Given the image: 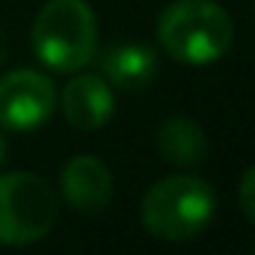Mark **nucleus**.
<instances>
[{
	"instance_id": "obj_1",
	"label": "nucleus",
	"mask_w": 255,
	"mask_h": 255,
	"mask_svg": "<svg viewBox=\"0 0 255 255\" xmlns=\"http://www.w3.org/2000/svg\"><path fill=\"white\" fill-rule=\"evenodd\" d=\"M235 39L229 12L214 0H175L157 18L160 48L184 65L217 63Z\"/></svg>"
},
{
	"instance_id": "obj_2",
	"label": "nucleus",
	"mask_w": 255,
	"mask_h": 255,
	"mask_svg": "<svg viewBox=\"0 0 255 255\" xmlns=\"http://www.w3.org/2000/svg\"><path fill=\"white\" fill-rule=\"evenodd\" d=\"M39 63L54 71H80L95 60L98 51V21L86 0H48L30 33Z\"/></svg>"
},
{
	"instance_id": "obj_3",
	"label": "nucleus",
	"mask_w": 255,
	"mask_h": 255,
	"mask_svg": "<svg viewBox=\"0 0 255 255\" xmlns=\"http://www.w3.org/2000/svg\"><path fill=\"white\" fill-rule=\"evenodd\" d=\"M142 226L163 241H190L217 214V196L199 175H169L142 196Z\"/></svg>"
},
{
	"instance_id": "obj_4",
	"label": "nucleus",
	"mask_w": 255,
	"mask_h": 255,
	"mask_svg": "<svg viewBox=\"0 0 255 255\" xmlns=\"http://www.w3.org/2000/svg\"><path fill=\"white\" fill-rule=\"evenodd\" d=\"M57 193L33 172L0 175V244L27 247L42 241L57 223Z\"/></svg>"
},
{
	"instance_id": "obj_5",
	"label": "nucleus",
	"mask_w": 255,
	"mask_h": 255,
	"mask_svg": "<svg viewBox=\"0 0 255 255\" xmlns=\"http://www.w3.org/2000/svg\"><path fill=\"white\" fill-rule=\"evenodd\" d=\"M57 110V86L48 74L15 68L0 77V128L12 133L39 130Z\"/></svg>"
},
{
	"instance_id": "obj_6",
	"label": "nucleus",
	"mask_w": 255,
	"mask_h": 255,
	"mask_svg": "<svg viewBox=\"0 0 255 255\" xmlns=\"http://www.w3.org/2000/svg\"><path fill=\"white\" fill-rule=\"evenodd\" d=\"M60 190L74 211L98 214L107 208V202L113 196V175L104 166V160H98L92 154H80L63 166Z\"/></svg>"
},
{
	"instance_id": "obj_7",
	"label": "nucleus",
	"mask_w": 255,
	"mask_h": 255,
	"mask_svg": "<svg viewBox=\"0 0 255 255\" xmlns=\"http://www.w3.org/2000/svg\"><path fill=\"white\" fill-rule=\"evenodd\" d=\"M63 116L77 130H98L113 116V89L98 74H77L65 83L63 95Z\"/></svg>"
},
{
	"instance_id": "obj_8",
	"label": "nucleus",
	"mask_w": 255,
	"mask_h": 255,
	"mask_svg": "<svg viewBox=\"0 0 255 255\" xmlns=\"http://www.w3.org/2000/svg\"><path fill=\"white\" fill-rule=\"evenodd\" d=\"M95 57H98L101 74L119 89H130V92L142 89L157 74V54L151 48H145V45H136V42L110 45L101 54L95 51Z\"/></svg>"
},
{
	"instance_id": "obj_9",
	"label": "nucleus",
	"mask_w": 255,
	"mask_h": 255,
	"mask_svg": "<svg viewBox=\"0 0 255 255\" xmlns=\"http://www.w3.org/2000/svg\"><path fill=\"white\" fill-rule=\"evenodd\" d=\"M154 145L166 163L181 166V169L199 166L208 157V136L199 128V122H193L187 116L166 119L154 133Z\"/></svg>"
},
{
	"instance_id": "obj_10",
	"label": "nucleus",
	"mask_w": 255,
	"mask_h": 255,
	"mask_svg": "<svg viewBox=\"0 0 255 255\" xmlns=\"http://www.w3.org/2000/svg\"><path fill=\"white\" fill-rule=\"evenodd\" d=\"M238 202H241V211L255 223V166H250L241 178V187H238Z\"/></svg>"
},
{
	"instance_id": "obj_11",
	"label": "nucleus",
	"mask_w": 255,
	"mask_h": 255,
	"mask_svg": "<svg viewBox=\"0 0 255 255\" xmlns=\"http://www.w3.org/2000/svg\"><path fill=\"white\" fill-rule=\"evenodd\" d=\"M6 54H9V42H6V33L0 30V65H3V60H6Z\"/></svg>"
},
{
	"instance_id": "obj_12",
	"label": "nucleus",
	"mask_w": 255,
	"mask_h": 255,
	"mask_svg": "<svg viewBox=\"0 0 255 255\" xmlns=\"http://www.w3.org/2000/svg\"><path fill=\"white\" fill-rule=\"evenodd\" d=\"M3 160H6V139H3V133H0V166H3Z\"/></svg>"
},
{
	"instance_id": "obj_13",
	"label": "nucleus",
	"mask_w": 255,
	"mask_h": 255,
	"mask_svg": "<svg viewBox=\"0 0 255 255\" xmlns=\"http://www.w3.org/2000/svg\"><path fill=\"white\" fill-rule=\"evenodd\" d=\"M253 255H255V250H253Z\"/></svg>"
}]
</instances>
